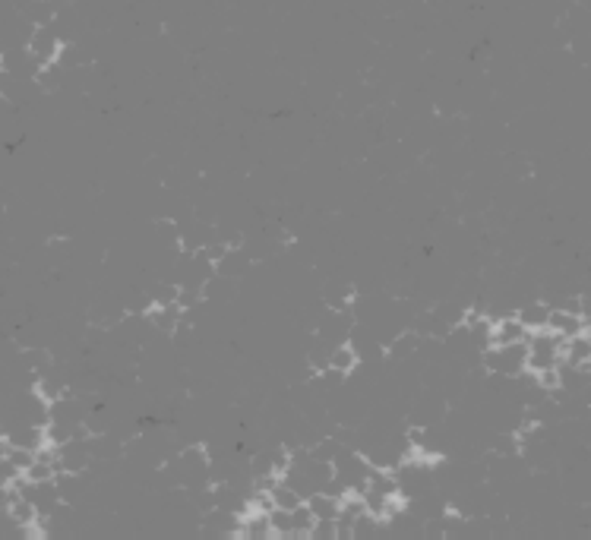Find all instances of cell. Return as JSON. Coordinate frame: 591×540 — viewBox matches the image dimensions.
<instances>
[{"label": "cell", "instance_id": "obj_1", "mask_svg": "<svg viewBox=\"0 0 591 540\" xmlns=\"http://www.w3.org/2000/svg\"><path fill=\"white\" fill-rule=\"evenodd\" d=\"M550 329L563 338H576L582 332H588V313L579 310H550Z\"/></svg>", "mask_w": 591, "mask_h": 540}, {"label": "cell", "instance_id": "obj_2", "mask_svg": "<svg viewBox=\"0 0 591 540\" xmlns=\"http://www.w3.org/2000/svg\"><path fill=\"white\" fill-rule=\"evenodd\" d=\"M531 329L522 323V316H503L494 323V345H519L528 342Z\"/></svg>", "mask_w": 591, "mask_h": 540}, {"label": "cell", "instance_id": "obj_3", "mask_svg": "<svg viewBox=\"0 0 591 540\" xmlns=\"http://www.w3.org/2000/svg\"><path fill=\"white\" fill-rule=\"evenodd\" d=\"M29 51H32V57L38 60V64H54V60L61 57V38L51 35L48 29H38L32 35V42H29Z\"/></svg>", "mask_w": 591, "mask_h": 540}, {"label": "cell", "instance_id": "obj_4", "mask_svg": "<svg viewBox=\"0 0 591 540\" xmlns=\"http://www.w3.org/2000/svg\"><path fill=\"white\" fill-rule=\"evenodd\" d=\"M272 499H275V509H288L291 512V509H298L307 496L298 487H294L288 477H282L279 484H275V490H272Z\"/></svg>", "mask_w": 591, "mask_h": 540}, {"label": "cell", "instance_id": "obj_5", "mask_svg": "<svg viewBox=\"0 0 591 540\" xmlns=\"http://www.w3.org/2000/svg\"><path fill=\"white\" fill-rule=\"evenodd\" d=\"M358 360H361L358 357V348L345 342V345H339L336 351L329 354V367L336 370V373H342V376H351V370L358 367Z\"/></svg>", "mask_w": 591, "mask_h": 540}, {"label": "cell", "instance_id": "obj_6", "mask_svg": "<svg viewBox=\"0 0 591 540\" xmlns=\"http://www.w3.org/2000/svg\"><path fill=\"white\" fill-rule=\"evenodd\" d=\"M291 518H294V534L298 537H310L313 534V525H317V515H313V509L307 506V499L298 506V509H291Z\"/></svg>", "mask_w": 591, "mask_h": 540}, {"label": "cell", "instance_id": "obj_7", "mask_svg": "<svg viewBox=\"0 0 591 540\" xmlns=\"http://www.w3.org/2000/svg\"><path fill=\"white\" fill-rule=\"evenodd\" d=\"M522 323L535 332V329H544L547 323H550V307H544V304H531V307H525L522 313Z\"/></svg>", "mask_w": 591, "mask_h": 540}, {"label": "cell", "instance_id": "obj_8", "mask_svg": "<svg viewBox=\"0 0 591 540\" xmlns=\"http://www.w3.org/2000/svg\"><path fill=\"white\" fill-rule=\"evenodd\" d=\"M269 522H272L275 537H298V534H294V518H291L288 509H272L269 512Z\"/></svg>", "mask_w": 591, "mask_h": 540}]
</instances>
